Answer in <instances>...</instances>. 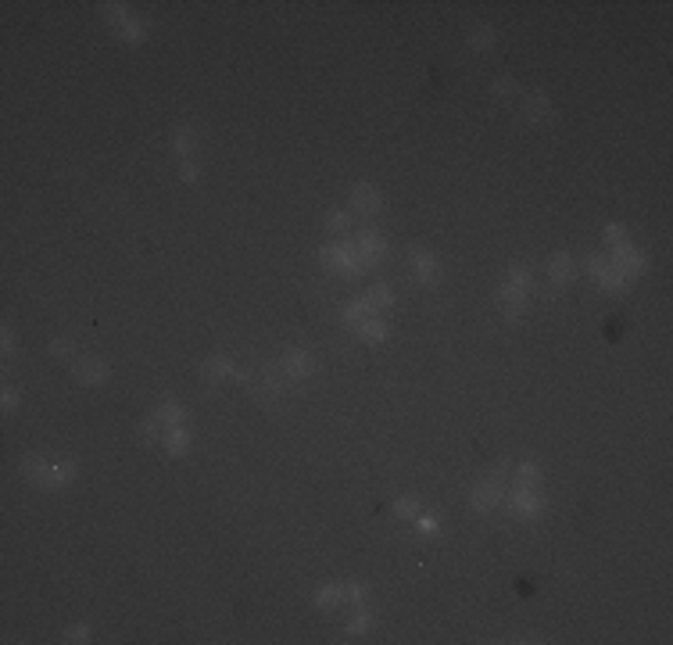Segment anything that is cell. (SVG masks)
Masks as SVG:
<instances>
[{"instance_id": "12", "label": "cell", "mask_w": 673, "mask_h": 645, "mask_svg": "<svg viewBox=\"0 0 673 645\" xmlns=\"http://www.w3.org/2000/svg\"><path fill=\"white\" fill-rule=\"evenodd\" d=\"M398 513H405V516H412V513H416V505H412V502H401V505H398Z\"/></svg>"}, {"instance_id": "13", "label": "cell", "mask_w": 673, "mask_h": 645, "mask_svg": "<svg viewBox=\"0 0 673 645\" xmlns=\"http://www.w3.org/2000/svg\"><path fill=\"white\" fill-rule=\"evenodd\" d=\"M605 233H609V240H623V237H620V226H605Z\"/></svg>"}, {"instance_id": "7", "label": "cell", "mask_w": 673, "mask_h": 645, "mask_svg": "<svg viewBox=\"0 0 673 645\" xmlns=\"http://www.w3.org/2000/svg\"><path fill=\"white\" fill-rule=\"evenodd\" d=\"M76 373H82V376H86V384H94L97 376H100V366H97V362H86V366H82V369H76Z\"/></svg>"}, {"instance_id": "5", "label": "cell", "mask_w": 673, "mask_h": 645, "mask_svg": "<svg viewBox=\"0 0 673 645\" xmlns=\"http://www.w3.org/2000/svg\"><path fill=\"white\" fill-rule=\"evenodd\" d=\"M390 301V294H387V287H372L369 291V298H366V305L372 308V305H387Z\"/></svg>"}, {"instance_id": "14", "label": "cell", "mask_w": 673, "mask_h": 645, "mask_svg": "<svg viewBox=\"0 0 673 645\" xmlns=\"http://www.w3.org/2000/svg\"><path fill=\"white\" fill-rule=\"evenodd\" d=\"M473 40H476V43H487V40H490V33H487V29H476V36H473Z\"/></svg>"}, {"instance_id": "1", "label": "cell", "mask_w": 673, "mask_h": 645, "mask_svg": "<svg viewBox=\"0 0 673 645\" xmlns=\"http://www.w3.org/2000/svg\"><path fill=\"white\" fill-rule=\"evenodd\" d=\"M351 201H354V208H362V212H376L380 197H376V190H372V187H354Z\"/></svg>"}, {"instance_id": "10", "label": "cell", "mask_w": 673, "mask_h": 645, "mask_svg": "<svg viewBox=\"0 0 673 645\" xmlns=\"http://www.w3.org/2000/svg\"><path fill=\"white\" fill-rule=\"evenodd\" d=\"M362 333H369V337H384V326H380V323H369V326H362Z\"/></svg>"}, {"instance_id": "2", "label": "cell", "mask_w": 673, "mask_h": 645, "mask_svg": "<svg viewBox=\"0 0 673 645\" xmlns=\"http://www.w3.org/2000/svg\"><path fill=\"white\" fill-rule=\"evenodd\" d=\"M380 251H384V244H380V233H362V255H366V262H372Z\"/></svg>"}, {"instance_id": "9", "label": "cell", "mask_w": 673, "mask_h": 645, "mask_svg": "<svg viewBox=\"0 0 673 645\" xmlns=\"http://www.w3.org/2000/svg\"><path fill=\"white\" fill-rule=\"evenodd\" d=\"M548 111V104H544V97H530V115L537 119V115H544Z\"/></svg>"}, {"instance_id": "4", "label": "cell", "mask_w": 673, "mask_h": 645, "mask_svg": "<svg viewBox=\"0 0 673 645\" xmlns=\"http://www.w3.org/2000/svg\"><path fill=\"white\" fill-rule=\"evenodd\" d=\"M412 262H416V273L419 276H426V280H434V262L426 258V255H419V251H412Z\"/></svg>"}, {"instance_id": "8", "label": "cell", "mask_w": 673, "mask_h": 645, "mask_svg": "<svg viewBox=\"0 0 673 645\" xmlns=\"http://www.w3.org/2000/svg\"><path fill=\"white\" fill-rule=\"evenodd\" d=\"M168 448H172V452H183V448H186V437L179 434V430H172V434H168Z\"/></svg>"}, {"instance_id": "11", "label": "cell", "mask_w": 673, "mask_h": 645, "mask_svg": "<svg viewBox=\"0 0 673 645\" xmlns=\"http://www.w3.org/2000/svg\"><path fill=\"white\" fill-rule=\"evenodd\" d=\"M330 230H344V215H330Z\"/></svg>"}, {"instance_id": "3", "label": "cell", "mask_w": 673, "mask_h": 645, "mask_svg": "<svg viewBox=\"0 0 673 645\" xmlns=\"http://www.w3.org/2000/svg\"><path fill=\"white\" fill-rule=\"evenodd\" d=\"M573 273V262H570V255H555L552 258V276L555 280H562V276H570Z\"/></svg>"}, {"instance_id": "6", "label": "cell", "mask_w": 673, "mask_h": 645, "mask_svg": "<svg viewBox=\"0 0 673 645\" xmlns=\"http://www.w3.org/2000/svg\"><path fill=\"white\" fill-rule=\"evenodd\" d=\"M286 369L294 373V376H301V373L308 369V359H301V355H294V359H286Z\"/></svg>"}]
</instances>
